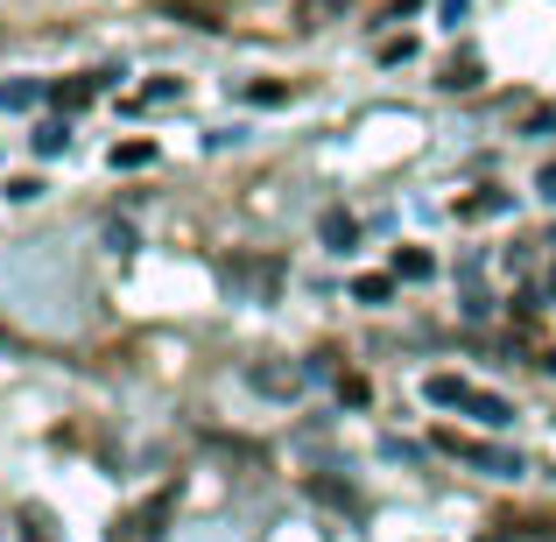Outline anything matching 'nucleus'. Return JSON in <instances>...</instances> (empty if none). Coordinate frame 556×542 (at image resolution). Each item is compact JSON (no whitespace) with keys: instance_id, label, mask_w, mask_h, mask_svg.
<instances>
[{"instance_id":"f257e3e1","label":"nucleus","mask_w":556,"mask_h":542,"mask_svg":"<svg viewBox=\"0 0 556 542\" xmlns=\"http://www.w3.org/2000/svg\"><path fill=\"white\" fill-rule=\"evenodd\" d=\"M218 275H226V289L240 303H275L289 282V261L282 254H226L218 261Z\"/></svg>"},{"instance_id":"f03ea898","label":"nucleus","mask_w":556,"mask_h":542,"mask_svg":"<svg viewBox=\"0 0 556 542\" xmlns=\"http://www.w3.org/2000/svg\"><path fill=\"white\" fill-rule=\"evenodd\" d=\"M437 451H444V458H458V465H479V472H493V479H521V472H529V465H521V451L479 444V437H458V430H437Z\"/></svg>"},{"instance_id":"7ed1b4c3","label":"nucleus","mask_w":556,"mask_h":542,"mask_svg":"<svg viewBox=\"0 0 556 542\" xmlns=\"http://www.w3.org/2000/svg\"><path fill=\"white\" fill-rule=\"evenodd\" d=\"M177 501H184V487H155L149 501L135 507V515H121V521H113L106 542H155V535L169 529V515H177Z\"/></svg>"},{"instance_id":"20e7f679","label":"nucleus","mask_w":556,"mask_h":542,"mask_svg":"<svg viewBox=\"0 0 556 542\" xmlns=\"http://www.w3.org/2000/svg\"><path fill=\"white\" fill-rule=\"evenodd\" d=\"M113 78H121V71H78V78H56V85H50V106L71 121V113H85V106H92V99L106 92Z\"/></svg>"},{"instance_id":"39448f33","label":"nucleus","mask_w":556,"mask_h":542,"mask_svg":"<svg viewBox=\"0 0 556 542\" xmlns=\"http://www.w3.org/2000/svg\"><path fill=\"white\" fill-rule=\"evenodd\" d=\"M303 493H311V501H325V507H339V515H359V487H353V479L311 472V479H303Z\"/></svg>"},{"instance_id":"423d86ee","label":"nucleus","mask_w":556,"mask_h":542,"mask_svg":"<svg viewBox=\"0 0 556 542\" xmlns=\"http://www.w3.org/2000/svg\"><path fill=\"white\" fill-rule=\"evenodd\" d=\"M458 408H465V416H479V423H486V430H501V423L515 416V408H507L501 394H486V388H465V402H458Z\"/></svg>"},{"instance_id":"0eeeda50","label":"nucleus","mask_w":556,"mask_h":542,"mask_svg":"<svg viewBox=\"0 0 556 542\" xmlns=\"http://www.w3.org/2000/svg\"><path fill=\"white\" fill-rule=\"evenodd\" d=\"M317 240H325L331 254H345V247L359 240V218L353 212H325V218H317Z\"/></svg>"},{"instance_id":"6e6552de","label":"nucleus","mask_w":556,"mask_h":542,"mask_svg":"<svg viewBox=\"0 0 556 542\" xmlns=\"http://www.w3.org/2000/svg\"><path fill=\"white\" fill-rule=\"evenodd\" d=\"M169 14L190 22V28H226V8H218V0H169Z\"/></svg>"},{"instance_id":"1a4fd4ad","label":"nucleus","mask_w":556,"mask_h":542,"mask_svg":"<svg viewBox=\"0 0 556 542\" xmlns=\"http://www.w3.org/2000/svg\"><path fill=\"white\" fill-rule=\"evenodd\" d=\"M437 261L422 254V247H394V282H430Z\"/></svg>"},{"instance_id":"9d476101","label":"nucleus","mask_w":556,"mask_h":542,"mask_svg":"<svg viewBox=\"0 0 556 542\" xmlns=\"http://www.w3.org/2000/svg\"><path fill=\"white\" fill-rule=\"evenodd\" d=\"M479 78H486V71H479V56H451L437 85H444V92H479Z\"/></svg>"},{"instance_id":"9b49d317","label":"nucleus","mask_w":556,"mask_h":542,"mask_svg":"<svg viewBox=\"0 0 556 542\" xmlns=\"http://www.w3.org/2000/svg\"><path fill=\"white\" fill-rule=\"evenodd\" d=\"M507 204H515L507 190H472V198H458V218L472 226V218H493V212H507Z\"/></svg>"},{"instance_id":"f8f14e48","label":"nucleus","mask_w":556,"mask_h":542,"mask_svg":"<svg viewBox=\"0 0 556 542\" xmlns=\"http://www.w3.org/2000/svg\"><path fill=\"white\" fill-rule=\"evenodd\" d=\"M36 99H42L36 78H8V85H0V113H28Z\"/></svg>"},{"instance_id":"ddd939ff","label":"nucleus","mask_w":556,"mask_h":542,"mask_svg":"<svg viewBox=\"0 0 556 542\" xmlns=\"http://www.w3.org/2000/svg\"><path fill=\"white\" fill-rule=\"evenodd\" d=\"M422 394H430L437 408H458L465 402V380L458 374H430V380H422Z\"/></svg>"},{"instance_id":"4468645a","label":"nucleus","mask_w":556,"mask_h":542,"mask_svg":"<svg viewBox=\"0 0 556 542\" xmlns=\"http://www.w3.org/2000/svg\"><path fill=\"white\" fill-rule=\"evenodd\" d=\"M155 163V141H113V169H149Z\"/></svg>"},{"instance_id":"2eb2a0df","label":"nucleus","mask_w":556,"mask_h":542,"mask_svg":"<svg viewBox=\"0 0 556 542\" xmlns=\"http://www.w3.org/2000/svg\"><path fill=\"white\" fill-rule=\"evenodd\" d=\"M339 14H345V0H303L296 28H325V22H339Z\"/></svg>"},{"instance_id":"dca6fc26","label":"nucleus","mask_w":556,"mask_h":542,"mask_svg":"<svg viewBox=\"0 0 556 542\" xmlns=\"http://www.w3.org/2000/svg\"><path fill=\"white\" fill-rule=\"evenodd\" d=\"M28 141H36V155H64V149H71V127H64V121H42Z\"/></svg>"},{"instance_id":"f3484780","label":"nucleus","mask_w":556,"mask_h":542,"mask_svg":"<svg viewBox=\"0 0 556 542\" xmlns=\"http://www.w3.org/2000/svg\"><path fill=\"white\" fill-rule=\"evenodd\" d=\"M296 366H254V388H268V394H289V388H296Z\"/></svg>"},{"instance_id":"a211bd4d","label":"nucleus","mask_w":556,"mask_h":542,"mask_svg":"<svg viewBox=\"0 0 556 542\" xmlns=\"http://www.w3.org/2000/svg\"><path fill=\"white\" fill-rule=\"evenodd\" d=\"M353 297H359V303H388V297H394V275H359Z\"/></svg>"},{"instance_id":"6ab92c4d","label":"nucleus","mask_w":556,"mask_h":542,"mask_svg":"<svg viewBox=\"0 0 556 542\" xmlns=\"http://www.w3.org/2000/svg\"><path fill=\"white\" fill-rule=\"evenodd\" d=\"M339 402H345V408H367V402H374L367 374H339Z\"/></svg>"},{"instance_id":"aec40b11","label":"nucleus","mask_w":556,"mask_h":542,"mask_svg":"<svg viewBox=\"0 0 556 542\" xmlns=\"http://www.w3.org/2000/svg\"><path fill=\"white\" fill-rule=\"evenodd\" d=\"M22 542H56V529H50L42 507H22Z\"/></svg>"},{"instance_id":"412c9836","label":"nucleus","mask_w":556,"mask_h":542,"mask_svg":"<svg viewBox=\"0 0 556 542\" xmlns=\"http://www.w3.org/2000/svg\"><path fill=\"white\" fill-rule=\"evenodd\" d=\"M247 99H254V106H282L289 85H282V78H254V85H247Z\"/></svg>"},{"instance_id":"4be33fe9","label":"nucleus","mask_w":556,"mask_h":542,"mask_svg":"<svg viewBox=\"0 0 556 542\" xmlns=\"http://www.w3.org/2000/svg\"><path fill=\"white\" fill-rule=\"evenodd\" d=\"M177 92H184L177 78H155V85H141V92H135V106H163V99H177Z\"/></svg>"},{"instance_id":"5701e85b","label":"nucleus","mask_w":556,"mask_h":542,"mask_svg":"<svg viewBox=\"0 0 556 542\" xmlns=\"http://www.w3.org/2000/svg\"><path fill=\"white\" fill-rule=\"evenodd\" d=\"M408 56H416V42H408V36H394V42H380V64H408Z\"/></svg>"},{"instance_id":"b1692460","label":"nucleus","mask_w":556,"mask_h":542,"mask_svg":"<svg viewBox=\"0 0 556 542\" xmlns=\"http://www.w3.org/2000/svg\"><path fill=\"white\" fill-rule=\"evenodd\" d=\"M535 198H543V204H556V163H543V169H535Z\"/></svg>"},{"instance_id":"393cba45","label":"nucleus","mask_w":556,"mask_h":542,"mask_svg":"<svg viewBox=\"0 0 556 542\" xmlns=\"http://www.w3.org/2000/svg\"><path fill=\"white\" fill-rule=\"evenodd\" d=\"M106 247L113 254H135V226H106Z\"/></svg>"},{"instance_id":"a878e982","label":"nucleus","mask_w":556,"mask_h":542,"mask_svg":"<svg viewBox=\"0 0 556 542\" xmlns=\"http://www.w3.org/2000/svg\"><path fill=\"white\" fill-rule=\"evenodd\" d=\"M8 198H14V204H28V198H42V184H36V177H14V184H8Z\"/></svg>"},{"instance_id":"bb28decb","label":"nucleus","mask_w":556,"mask_h":542,"mask_svg":"<svg viewBox=\"0 0 556 542\" xmlns=\"http://www.w3.org/2000/svg\"><path fill=\"white\" fill-rule=\"evenodd\" d=\"M422 0H388V8H380V22H402V14H416Z\"/></svg>"},{"instance_id":"cd10ccee","label":"nucleus","mask_w":556,"mask_h":542,"mask_svg":"<svg viewBox=\"0 0 556 542\" xmlns=\"http://www.w3.org/2000/svg\"><path fill=\"white\" fill-rule=\"evenodd\" d=\"M465 14H472V0H444V22H451V28H458Z\"/></svg>"}]
</instances>
